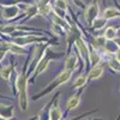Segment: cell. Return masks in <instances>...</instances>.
<instances>
[{
	"mask_svg": "<svg viewBox=\"0 0 120 120\" xmlns=\"http://www.w3.org/2000/svg\"><path fill=\"white\" fill-rule=\"evenodd\" d=\"M71 75H72V71H68V70H66V71H64L63 73H60L59 75V77H56L54 81H53V83L52 84H49L43 91L41 93V94H38L37 96H35V98H37V97H42V96H45V95H47V94H49L52 91V90H54L56 86H60L61 84H64V83H66L70 78H71Z\"/></svg>",
	"mask_w": 120,
	"mask_h": 120,
	"instance_id": "1",
	"label": "cell"
},
{
	"mask_svg": "<svg viewBox=\"0 0 120 120\" xmlns=\"http://www.w3.org/2000/svg\"><path fill=\"white\" fill-rule=\"evenodd\" d=\"M17 86L19 90V106L23 111H25L28 107V96H26V77L25 73H22L18 77Z\"/></svg>",
	"mask_w": 120,
	"mask_h": 120,
	"instance_id": "2",
	"label": "cell"
},
{
	"mask_svg": "<svg viewBox=\"0 0 120 120\" xmlns=\"http://www.w3.org/2000/svg\"><path fill=\"white\" fill-rule=\"evenodd\" d=\"M100 13V7H98V3L97 0H94V1L90 4L86 10H85V21L88 22V25L91 26L94 24V22L97 19Z\"/></svg>",
	"mask_w": 120,
	"mask_h": 120,
	"instance_id": "3",
	"label": "cell"
},
{
	"mask_svg": "<svg viewBox=\"0 0 120 120\" xmlns=\"http://www.w3.org/2000/svg\"><path fill=\"white\" fill-rule=\"evenodd\" d=\"M55 56H60V54L59 55H56V54H53V52H51V49H48L47 51V53L45 54V56L42 58V60L38 63V66H37V68H36V73H35V76H37V75H40V73H42L47 68V66H48V64H49V61H51V59H53V58H55Z\"/></svg>",
	"mask_w": 120,
	"mask_h": 120,
	"instance_id": "4",
	"label": "cell"
},
{
	"mask_svg": "<svg viewBox=\"0 0 120 120\" xmlns=\"http://www.w3.org/2000/svg\"><path fill=\"white\" fill-rule=\"evenodd\" d=\"M19 12V8L17 5H10L7 7H4L3 8V16L4 18L6 19H11V18H15Z\"/></svg>",
	"mask_w": 120,
	"mask_h": 120,
	"instance_id": "5",
	"label": "cell"
},
{
	"mask_svg": "<svg viewBox=\"0 0 120 120\" xmlns=\"http://www.w3.org/2000/svg\"><path fill=\"white\" fill-rule=\"evenodd\" d=\"M75 43H76V47L78 48L79 53H81V55L83 56V59L86 60L88 56H89V52H88V46H86V43L84 42V40L79 37Z\"/></svg>",
	"mask_w": 120,
	"mask_h": 120,
	"instance_id": "6",
	"label": "cell"
},
{
	"mask_svg": "<svg viewBox=\"0 0 120 120\" xmlns=\"http://www.w3.org/2000/svg\"><path fill=\"white\" fill-rule=\"evenodd\" d=\"M83 94V90H81L77 95H73L72 97H70V100L67 101L66 103V109H68V111H71V109L76 108L78 105H79V101H81V96Z\"/></svg>",
	"mask_w": 120,
	"mask_h": 120,
	"instance_id": "7",
	"label": "cell"
},
{
	"mask_svg": "<svg viewBox=\"0 0 120 120\" xmlns=\"http://www.w3.org/2000/svg\"><path fill=\"white\" fill-rule=\"evenodd\" d=\"M120 16V11L115 7H107L103 11V18L105 19H112L114 17Z\"/></svg>",
	"mask_w": 120,
	"mask_h": 120,
	"instance_id": "8",
	"label": "cell"
},
{
	"mask_svg": "<svg viewBox=\"0 0 120 120\" xmlns=\"http://www.w3.org/2000/svg\"><path fill=\"white\" fill-rule=\"evenodd\" d=\"M101 75H102V67L98 66V65H95L91 68V71L89 72V78L90 79H96V78L101 77Z\"/></svg>",
	"mask_w": 120,
	"mask_h": 120,
	"instance_id": "9",
	"label": "cell"
},
{
	"mask_svg": "<svg viewBox=\"0 0 120 120\" xmlns=\"http://www.w3.org/2000/svg\"><path fill=\"white\" fill-rule=\"evenodd\" d=\"M12 107H8V106H4V105H0V115L4 116V118H11L13 115L12 113Z\"/></svg>",
	"mask_w": 120,
	"mask_h": 120,
	"instance_id": "10",
	"label": "cell"
},
{
	"mask_svg": "<svg viewBox=\"0 0 120 120\" xmlns=\"http://www.w3.org/2000/svg\"><path fill=\"white\" fill-rule=\"evenodd\" d=\"M76 63H77V59L75 55H70L66 60V64H65V67L66 70H68V71H73L75 67H76Z\"/></svg>",
	"mask_w": 120,
	"mask_h": 120,
	"instance_id": "11",
	"label": "cell"
},
{
	"mask_svg": "<svg viewBox=\"0 0 120 120\" xmlns=\"http://www.w3.org/2000/svg\"><path fill=\"white\" fill-rule=\"evenodd\" d=\"M49 118H51V120H60V118H61V111L59 109V107H54L52 108L51 111H49Z\"/></svg>",
	"mask_w": 120,
	"mask_h": 120,
	"instance_id": "12",
	"label": "cell"
},
{
	"mask_svg": "<svg viewBox=\"0 0 120 120\" xmlns=\"http://www.w3.org/2000/svg\"><path fill=\"white\" fill-rule=\"evenodd\" d=\"M107 40H114L115 36H116V30L114 28H107L106 29V31H105V35H103Z\"/></svg>",
	"mask_w": 120,
	"mask_h": 120,
	"instance_id": "13",
	"label": "cell"
},
{
	"mask_svg": "<svg viewBox=\"0 0 120 120\" xmlns=\"http://www.w3.org/2000/svg\"><path fill=\"white\" fill-rule=\"evenodd\" d=\"M107 23V19H105V18H97L96 21L94 22V24L91 25L93 26V29H96V30H98V29H101V28H103L105 26V24Z\"/></svg>",
	"mask_w": 120,
	"mask_h": 120,
	"instance_id": "14",
	"label": "cell"
},
{
	"mask_svg": "<svg viewBox=\"0 0 120 120\" xmlns=\"http://www.w3.org/2000/svg\"><path fill=\"white\" fill-rule=\"evenodd\" d=\"M53 1H54V7L64 10V11L67 10V4H66L65 0H53Z\"/></svg>",
	"mask_w": 120,
	"mask_h": 120,
	"instance_id": "15",
	"label": "cell"
},
{
	"mask_svg": "<svg viewBox=\"0 0 120 120\" xmlns=\"http://www.w3.org/2000/svg\"><path fill=\"white\" fill-rule=\"evenodd\" d=\"M11 71H12V67H4L1 71H0V76H1L4 79H8L10 78V75H11Z\"/></svg>",
	"mask_w": 120,
	"mask_h": 120,
	"instance_id": "16",
	"label": "cell"
},
{
	"mask_svg": "<svg viewBox=\"0 0 120 120\" xmlns=\"http://www.w3.org/2000/svg\"><path fill=\"white\" fill-rule=\"evenodd\" d=\"M85 82H86V77H85V76L78 77V78L76 79V83L73 84V88H79V86H82V85H84Z\"/></svg>",
	"mask_w": 120,
	"mask_h": 120,
	"instance_id": "17",
	"label": "cell"
},
{
	"mask_svg": "<svg viewBox=\"0 0 120 120\" xmlns=\"http://www.w3.org/2000/svg\"><path fill=\"white\" fill-rule=\"evenodd\" d=\"M100 61V55L96 52H91L90 53V63H93V65H96Z\"/></svg>",
	"mask_w": 120,
	"mask_h": 120,
	"instance_id": "18",
	"label": "cell"
},
{
	"mask_svg": "<svg viewBox=\"0 0 120 120\" xmlns=\"http://www.w3.org/2000/svg\"><path fill=\"white\" fill-rule=\"evenodd\" d=\"M72 1H73L76 5H78L79 7H82V8L84 7V3L82 1V0H72Z\"/></svg>",
	"mask_w": 120,
	"mask_h": 120,
	"instance_id": "19",
	"label": "cell"
},
{
	"mask_svg": "<svg viewBox=\"0 0 120 120\" xmlns=\"http://www.w3.org/2000/svg\"><path fill=\"white\" fill-rule=\"evenodd\" d=\"M113 1L115 3V6L119 8V11H120V4H119V1H118V0H113Z\"/></svg>",
	"mask_w": 120,
	"mask_h": 120,
	"instance_id": "20",
	"label": "cell"
},
{
	"mask_svg": "<svg viewBox=\"0 0 120 120\" xmlns=\"http://www.w3.org/2000/svg\"><path fill=\"white\" fill-rule=\"evenodd\" d=\"M116 60L120 63V51H118V52H116Z\"/></svg>",
	"mask_w": 120,
	"mask_h": 120,
	"instance_id": "21",
	"label": "cell"
}]
</instances>
